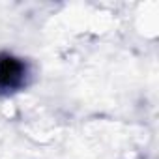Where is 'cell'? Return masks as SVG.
<instances>
[{"label": "cell", "mask_w": 159, "mask_h": 159, "mask_svg": "<svg viewBox=\"0 0 159 159\" xmlns=\"http://www.w3.org/2000/svg\"><path fill=\"white\" fill-rule=\"evenodd\" d=\"M25 73V66L13 58V56H0V84L4 86H15Z\"/></svg>", "instance_id": "cell-1"}]
</instances>
